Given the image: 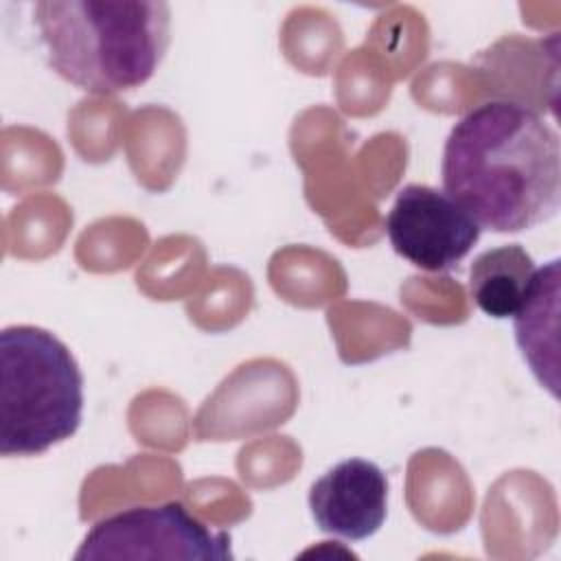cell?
<instances>
[{
	"label": "cell",
	"mask_w": 561,
	"mask_h": 561,
	"mask_svg": "<svg viewBox=\"0 0 561 561\" xmlns=\"http://www.w3.org/2000/svg\"><path fill=\"white\" fill-rule=\"evenodd\" d=\"M440 175L445 193L480 228L530 230L559 210V136L524 103L484 101L451 127Z\"/></svg>",
	"instance_id": "6da1fadb"
},
{
	"label": "cell",
	"mask_w": 561,
	"mask_h": 561,
	"mask_svg": "<svg viewBox=\"0 0 561 561\" xmlns=\"http://www.w3.org/2000/svg\"><path fill=\"white\" fill-rule=\"evenodd\" d=\"M35 24L61 79L114 94L153 77L169 46L171 11L158 0H46L35 4Z\"/></svg>",
	"instance_id": "7a4b0ae2"
},
{
	"label": "cell",
	"mask_w": 561,
	"mask_h": 561,
	"mask_svg": "<svg viewBox=\"0 0 561 561\" xmlns=\"http://www.w3.org/2000/svg\"><path fill=\"white\" fill-rule=\"evenodd\" d=\"M83 416V375L50 331L15 324L0 333V454L37 456L70 438Z\"/></svg>",
	"instance_id": "3957f363"
},
{
	"label": "cell",
	"mask_w": 561,
	"mask_h": 561,
	"mask_svg": "<svg viewBox=\"0 0 561 561\" xmlns=\"http://www.w3.org/2000/svg\"><path fill=\"white\" fill-rule=\"evenodd\" d=\"M85 559H232L230 535L210 530L180 502L134 506L99 519L83 537Z\"/></svg>",
	"instance_id": "277c9868"
},
{
	"label": "cell",
	"mask_w": 561,
	"mask_h": 561,
	"mask_svg": "<svg viewBox=\"0 0 561 561\" xmlns=\"http://www.w3.org/2000/svg\"><path fill=\"white\" fill-rule=\"evenodd\" d=\"M482 228L445 191L403 186L386 217V234L399 256L427 272L456 267L480 239Z\"/></svg>",
	"instance_id": "5b68a950"
},
{
	"label": "cell",
	"mask_w": 561,
	"mask_h": 561,
	"mask_svg": "<svg viewBox=\"0 0 561 561\" xmlns=\"http://www.w3.org/2000/svg\"><path fill=\"white\" fill-rule=\"evenodd\" d=\"M309 508L322 533L351 541L368 539L388 513V478L370 460L346 458L311 484Z\"/></svg>",
	"instance_id": "8992f818"
},
{
	"label": "cell",
	"mask_w": 561,
	"mask_h": 561,
	"mask_svg": "<svg viewBox=\"0 0 561 561\" xmlns=\"http://www.w3.org/2000/svg\"><path fill=\"white\" fill-rule=\"evenodd\" d=\"M535 272L533 256L519 243L491 248L469 267V294L482 313L497 320L513 318L533 287Z\"/></svg>",
	"instance_id": "52a82bcc"
}]
</instances>
